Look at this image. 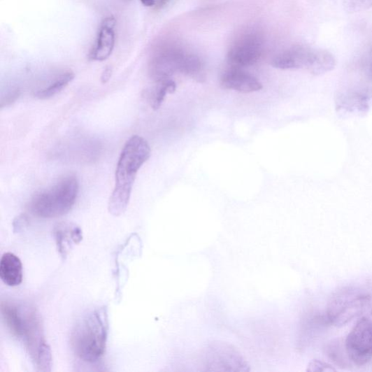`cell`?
<instances>
[{
  "label": "cell",
  "mask_w": 372,
  "mask_h": 372,
  "mask_svg": "<svg viewBox=\"0 0 372 372\" xmlns=\"http://www.w3.org/2000/svg\"><path fill=\"white\" fill-rule=\"evenodd\" d=\"M151 147L142 137L134 136L125 143L115 174V187L108 202L109 213L116 217L127 210L138 171L151 157Z\"/></svg>",
  "instance_id": "1"
},
{
  "label": "cell",
  "mask_w": 372,
  "mask_h": 372,
  "mask_svg": "<svg viewBox=\"0 0 372 372\" xmlns=\"http://www.w3.org/2000/svg\"><path fill=\"white\" fill-rule=\"evenodd\" d=\"M327 322L341 327L372 315V285H350L334 292L326 310Z\"/></svg>",
  "instance_id": "2"
},
{
  "label": "cell",
  "mask_w": 372,
  "mask_h": 372,
  "mask_svg": "<svg viewBox=\"0 0 372 372\" xmlns=\"http://www.w3.org/2000/svg\"><path fill=\"white\" fill-rule=\"evenodd\" d=\"M108 331L106 308L87 314L72 332V346L77 356L88 363L99 362L106 352Z\"/></svg>",
  "instance_id": "3"
},
{
  "label": "cell",
  "mask_w": 372,
  "mask_h": 372,
  "mask_svg": "<svg viewBox=\"0 0 372 372\" xmlns=\"http://www.w3.org/2000/svg\"><path fill=\"white\" fill-rule=\"evenodd\" d=\"M79 189L76 176H65L50 189L34 195L30 201L29 210L33 215L43 218L63 216L76 204Z\"/></svg>",
  "instance_id": "4"
},
{
  "label": "cell",
  "mask_w": 372,
  "mask_h": 372,
  "mask_svg": "<svg viewBox=\"0 0 372 372\" xmlns=\"http://www.w3.org/2000/svg\"><path fill=\"white\" fill-rule=\"evenodd\" d=\"M271 65L282 70L306 69L315 76H320L336 68V60L327 50L295 46L278 55Z\"/></svg>",
  "instance_id": "5"
},
{
  "label": "cell",
  "mask_w": 372,
  "mask_h": 372,
  "mask_svg": "<svg viewBox=\"0 0 372 372\" xmlns=\"http://www.w3.org/2000/svg\"><path fill=\"white\" fill-rule=\"evenodd\" d=\"M202 364L204 371H250V366L241 352L232 345L225 342L214 341L202 351Z\"/></svg>",
  "instance_id": "6"
},
{
  "label": "cell",
  "mask_w": 372,
  "mask_h": 372,
  "mask_svg": "<svg viewBox=\"0 0 372 372\" xmlns=\"http://www.w3.org/2000/svg\"><path fill=\"white\" fill-rule=\"evenodd\" d=\"M346 355L357 366H364L372 359V320L360 319L348 334L345 342Z\"/></svg>",
  "instance_id": "7"
},
{
  "label": "cell",
  "mask_w": 372,
  "mask_h": 372,
  "mask_svg": "<svg viewBox=\"0 0 372 372\" xmlns=\"http://www.w3.org/2000/svg\"><path fill=\"white\" fill-rule=\"evenodd\" d=\"M334 105L344 118L366 115L372 108V87L355 86L340 91L334 97Z\"/></svg>",
  "instance_id": "8"
},
{
  "label": "cell",
  "mask_w": 372,
  "mask_h": 372,
  "mask_svg": "<svg viewBox=\"0 0 372 372\" xmlns=\"http://www.w3.org/2000/svg\"><path fill=\"white\" fill-rule=\"evenodd\" d=\"M264 49V43L258 34L243 35L231 46L228 53V60L235 68L248 67L255 64Z\"/></svg>",
  "instance_id": "9"
},
{
  "label": "cell",
  "mask_w": 372,
  "mask_h": 372,
  "mask_svg": "<svg viewBox=\"0 0 372 372\" xmlns=\"http://www.w3.org/2000/svg\"><path fill=\"white\" fill-rule=\"evenodd\" d=\"M1 313L4 322L13 336L23 341L31 325L36 310L13 303L3 302Z\"/></svg>",
  "instance_id": "10"
},
{
  "label": "cell",
  "mask_w": 372,
  "mask_h": 372,
  "mask_svg": "<svg viewBox=\"0 0 372 372\" xmlns=\"http://www.w3.org/2000/svg\"><path fill=\"white\" fill-rule=\"evenodd\" d=\"M185 52L177 48L163 50L152 59L150 66L151 78L156 82L171 79L180 71Z\"/></svg>",
  "instance_id": "11"
},
{
  "label": "cell",
  "mask_w": 372,
  "mask_h": 372,
  "mask_svg": "<svg viewBox=\"0 0 372 372\" xmlns=\"http://www.w3.org/2000/svg\"><path fill=\"white\" fill-rule=\"evenodd\" d=\"M116 20L114 16H108L101 23L96 43L91 49L88 57L94 62H103L113 54L115 46Z\"/></svg>",
  "instance_id": "12"
},
{
  "label": "cell",
  "mask_w": 372,
  "mask_h": 372,
  "mask_svg": "<svg viewBox=\"0 0 372 372\" xmlns=\"http://www.w3.org/2000/svg\"><path fill=\"white\" fill-rule=\"evenodd\" d=\"M220 86L241 93H251L263 88L262 83L252 74L235 67L222 74Z\"/></svg>",
  "instance_id": "13"
},
{
  "label": "cell",
  "mask_w": 372,
  "mask_h": 372,
  "mask_svg": "<svg viewBox=\"0 0 372 372\" xmlns=\"http://www.w3.org/2000/svg\"><path fill=\"white\" fill-rule=\"evenodd\" d=\"M54 236L58 250L64 257L73 244H78L83 240V232L81 229L73 223L63 222L55 227Z\"/></svg>",
  "instance_id": "14"
},
{
  "label": "cell",
  "mask_w": 372,
  "mask_h": 372,
  "mask_svg": "<svg viewBox=\"0 0 372 372\" xmlns=\"http://www.w3.org/2000/svg\"><path fill=\"white\" fill-rule=\"evenodd\" d=\"M0 278L9 287L20 286L23 281V265L20 257L5 253L0 260Z\"/></svg>",
  "instance_id": "15"
},
{
  "label": "cell",
  "mask_w": 372,
  "mask_h": 372,
  "mask_svg": "<svg viewBox=\"0 0 372 372\" xmlns=\"http://www.w3.org/2000/svg\"><path fill=\"white\" fill-rule=\"evenodd\" d=\"M74 78L72 71H66L57 78H55L47 87L37 91L34 96L37 99L45 100L57 95L64 90Z\"/></svg>",
  "instance_id": "16"
},
{
  "label": "cell",
  "mask_w": 372,
  "mask_h": 372,
  "mask_svg": "<svg viewBox=\"0 0 372 372\" xmlns=\"http://www.w3.org/2000/svg\"><path fill=\"white\" fill-rule=\"evenodd\" d=\"M180 72L200 83L206 79L203 64L201 60L194 54L185 53Z\"/></svg>",
  "instance_id": "17"
},
{
  "label": "cell",
  "mask_w": 372,
  "mask_h": 372,
  "mask_svg": "<svg viewBox=\"0 0 372 372\" xmlns=\"http://www.w3.org/2000/svg\"><path fill=\"white\" fill-rule=\"evenodd\" d=\"M176 90V83L171 79L157 83V85L150 92V103L154 110H158L162 105L167 94H172Z\"/></svg>",
  "instance_id": "18"
},
{
  "label": "cell",
  "mask_w": 372,
  "mask_h": 372,
  "mask_svg": "<svg viewBox=\"0 0 372 372\" xmlns=\"http://www.w3.org/2000/svg\"><path fill=\"white\" fill-rule=\"evenodd\" d=\"M345 10L348 13H359L372 8V0H342Z\"/></svg>",
  "instance_id": "19"
},
{
  "label": "cell",
  "mask_w": 372,
  "mask_h": 372,
  "mask_svg": "<svg viewBox=\"0 0 372 372\" xmlns=\"http://www.w3.org/2000/svg\"><path fill=\"white\" fill-rule=\"evenodd\" d=\"M308 371H334V369L329 364L318 360H313L308 365Z\"/></svg>",
  "instance_id": "20"
},
{
  "label": "cell",
  "mask_w": 372,
  "mask_h": 372,
  "mask_svg": "<svg viewBox=\"0 0 372 372\" xmlns=\"http://www.w3.org/2000/svg\"><path fill=\"white\" fill-rule=\"evenodd\" d=\"M20 95L21 92L20 90H13L11 92L8 93V94L4 98H3L1 101V108L12 104L18 99V97L20 96Z\"/></svg>",
  "instance_id": "21"
},
{
  "label": "cell",
  "mask_w": 372,
  "mask_h": 372,
  "mask_svg": "<svg viewBox=\"0 0 372 372\" xmlns=\"http://www.w3.org/2000/svg\"><path fill=\"white\" fill-rule=\"evenodd\" d=\"M364 71L366 77L372 80V47L365 59Z\"/></svg>",
  "instance_id": "22"
},
{
  "label": "cell",
  "mask_w": 372,
  "mask_h": 372,
  "mask_svg": "<svg viewBox=\"0 0 372 372\" xmlns=\"http://www.w3.org/2000/svg\"><path fill=\"white\" fill-rule=\"evenodd\" d=\"M113 69L110 66H107L101 74V80L103 84H106L109 82L113 76Z\"/></svg>",
  "instance_id": "23"
},
{
  "label": "cell",
  "mask_w": 372,
  "mask_h": 372,
  "mask_svg": "<svg viewBox=\"0 0 372 372\" xmlns=\"http://www.w3.org/2000/svg\"><path fill=\"white\" fill-rule=\"evenodd\" d=\"M140 1L146 7H152L156 3V0H140Z\"/></svg>",
  "instance_id": "24"
}]
</instances>
